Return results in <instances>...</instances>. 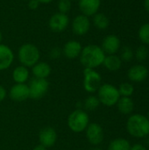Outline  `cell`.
I'll list each match as a JSON object with an SVG mask.
<instances>
[{
  "mask_svg": "<svg viewBox=\"0 0 149 150\" xmlns=\"http://www.w3.org/2000/svg\"><path fill=\"white\" fill-rule=\"evenodd\" d=\"M79 58L80 62L84 68L96 69L103 64L105 54L101 47L97 45H88L83 47Z\"/></svg>",
  "mask_w": 149,
  "mask_h": 150,
  "instance_id": "1",
  "label": "cell"
},
{
  "mask_svg": "<svg viewBox=\"0 0 149 150\" xmlns=\"http://www.w3.org/2000/svg\"><path fill=\"white\" fill-rule=\"evenodd\" d=\"M129 134L135 138H144L149 134V120L141 114L131 115L126 122Z\"/></svg>",
  "mask_w": 149,
  "mask_h": 150,
  "instance_id": "2",
  "label": "cell"
},
{
  "mask_svg": "<svg viewBox=\"0 0 149 150\" xmlns=\"http://www.w3.org/2000/svg\"><path fill=\"white\" fill-rule=\"evenodd\" d=\"M18 58L21 65L26 68H32L38 62H40V53L35 45L25 43L19 47L18 52Z\"/></svg>",
  "mask_w": 149,
  "mask_h": 150,
  "instance_id": "3",
  "label": "cell"
},
{
  "mask_svg": "<svg viewBox=\"0 0 149 150\" xmlns=\"http://www.w3.org/2000/svg\"><path fill=\"white\" fill-rule=\"evenodd\" d=\"M89 124V115L83 109H76L68 117V127L74 133L79 134L84 132Z\"/></svg>",
  "mask_w": 149,
  "mask_h": 150,
  "instance_id": "4",
  "label": "cell"
},
{
  "mask_svg": "<svg viewBox=\"0 0 149 150\" xmlns=\"http://www.w3.org/2000/svg\"><path fill=\"white\" fill-rule=\"evenodd\" d=\"M97 98L100 101V104H103L106 106H113L120 98V94L119 90L114 85L105 83L101 84L97 90Z\"/></svg>",
  "mask_w": 149,
  "mask_h": 150,
  "instance_id": "5",
  "label": "cell"
},
{
  "mask_svg": "<svg viewBox=\"0 0 149 150\" xmlns=\"http://www.w3.org/2000/svg\"><path fill=\"white\" fill-rule=\"evenodd\" d=\"M102 77L98 72L94 69L84 68L83 70V89L89 93H94L97 91L101 86Z\"/></svg>",
  "mask_w": 149,
  "mask_h": 150,
  "instance_id": "6",
  "label": "cell"
},
{
  "mask_svg": "<svg viewBox=\"0 0 149 150\" xmlns=\"http://www.w3.org/2000/svg\"><path fill=\"white\" fill-rule=\"evenodd\" d=\"M28 87H29L30 98L32 99H40L48 91L49 82L47 79L33 77L30 81Z\"/></svg>",
  "mask_w": 149,
  "mask_h": 150,
  "instance_id": "7",
  "label": "cell"
},
{
  "mask_svg": "<svg viewBox=\"0 0 149 150\" xmlns=\"http://www.w3.org/2000/svg\"><path fill=\"white\" fill-rule=\"evenodd\" d=\"M85 134L88 142L94 146H97L104 141V130L97 123H90L85 130Z\"/></svg>",
  "mask_w": 149,
  "mask_h": 150,
  "instance_id": "8",
  "label": "cell"
},
{
  "mask_svg": "<svg viewBox=\"0 0 149 150\" xmlns=\"http://www.w3.org/2000/svg\"><path fill=\"white\" fill-rule=\"evenodd\" d=\"M69 25V18L67 14L57 12L54 13L48 21V25L53 32L61 33L67 29Z\"/></svg>",
  "mask_w": 149,
  "mask_h": 150,
  "instance_id": "9",
  "label": "cell"
},
{
  "mask_svg": "<svg viewBox=\"0 0 149 150\" xmlns=\"http://www.w3.org/2000/svg\"><path fill=\"white\" fill-rule=\"evenodd\" d=\"M10 98L14 102H24L30 98L29 87L26 83H15L9 91Z\"/></svg>",
  "mask_w": 149,
  "mask_h": 150,
  "instance_id": "10",
  "label": "cell"
},
{
  "mask_svg": "<svg viewBox=\"0 0 149 150\" xmlns=\"http://www.w3.org/2000/svg\"><path fill=\"white\" fill-rule=\"evenodd\" d=\"M57 138H58L57 132L52 127H46L42 128L39 134L40 144L43 145L47 149L53 147L56 143Z\"/></svg>",
  "mask_w": 149,
  "mask_h": 150,
  "instance_id": "11",
  "label": "cell"
},
{
  "mask_svg": "<svg viewBox=\"0 0 149 150\" xmlns=\"http://www.w3.org/2000/svg\"><path fill=\"white\" fill-rule=\"evenodd\" d=\"M90 27V21L85 15H78L72 21V31L76 35L83 36L86 34Z\"/></svg>",
  "mask_w": 149,
  "mask_h": 150,
  "instance_id": "12",
  "label": "cell"
},
{
  "mask_svg": "<svg viewBox=\"0 0 149 150\" xmlns=\"http://www.w3.org/2000/svg\"><path fill=\"white\" fill-rule=\"evenodd\" d=\"M120 47V40L114 34L106 36L103 42L101 48L107 54H115Z\"/></svg>",
  "mask_w": 149,
  "mask_h": 150,
  "instance_id": "13",
  "label": "cell"
},
{
  "mask_svg": "<svg viewBox=\"0 0 149 150\" xmlns=\"http://www.w3.org/2000/svg\"><path fill=\"white\" fill-rule=\"evenodd\" d=\"M101 4V0H79V9L83 15L87 17L94 16L97 13Z\"/></svg>",
  "mask_w": 149,
  "mask_h": 150,
  "instance_id": "14",
  "label": "cell"
},
{
  "mask_svg": "<svg viewBox=\"0 0 149 150\" xmlns=\"http://www.w3.org/2000/svg\"><path fill=\"white\" fill-rule=\"evenodd\" d=\"M148 76V69L147 67L138 64L131 67L127 72V76L132 82L141 83L144 81Z\"/></svg>",
  "mask_w": 149,
  "mask_h": 150,
  "instance_id": "15",
  "label": "cell"
},
{
  "mask_svg": "<svg viewBox=\"0 0 149 150\" xmlns=\"http://www.w3.org/2000/svg\"><path fill=\"white\" fill-rule=\"evenodd\" d=\"M14 60L12 50L6 45L0 44V71L9 69Z\"/></svg>",
  "mask_w": 149,
  "mask_h": 150,
  "instance_id": "16",
  "label": "cell"
},
{
  "mask_svg": "<svg viewBox=\"0 0 149 150\" xmlns=\"http://www.w3.org/2000/svg\"><path fill=\"white\" fill-rule=\"evenodd\" d=\"M82 49L83 47L80 42L77 40H69L64 45L62 54L68 59H76L80 56Z\"/></svg>",
  "mask_w": 149,
  "mask_h": 150,
  "instance_id": "17",
  "label": "cell"
},
{
  "mask_svg": "<svg viewBox=\"0 0 149 150\" xmlns=\"http://www.w3.org/2000/svg\"><path fill=\"white\" fill-rule=\"evenodd\" d=\"M52 69L47 62H38L32 67V73L35 78L47 79L51 74Z\"/></svg>",
  "mask_w": 149,
  "mask_h": 150,
  "instance_id": "18",
  "label": "cell"
},
{
  "mask_svg": "<svg viewBox=\"0 0 149 150\" xmlns=\"http://www.w3.org/2000/svg\"><path fill=\"white\" fill-rule=\"evenodd\" d=\"M30 76L28 68L20 65L16 67L12 71V79L16 83H25Z\"/></svg>",
  "mask_w": 149,
  "mask_h": 150,
  "instance_id": "19",
  "label": "cell"
},
{
  "mask_svg": "<svg viewBox=\"0 0 149 150\" xmlns=\"http://www.w3.org/2000/svg\"><path fill=\"white\" fill-rule=\"evenodd\" d=\"M122 61L119 56L116 54H108L105 55L103 65L110 71H117L121 68Z\"/></svg>",
  "mask_w": 149,
  "mask_h": 150,
  "instance_id": "20",
  "label": "cell"
},
{
  "mask_svg": "<svg viewBox=\"0 0 149 150\" xmlns=\"http://www.w3.org/2000/svg\"><path fill=\"white\" fill-rule=\"evenodd\" d=\"M118 110L122 114H130L133 111L134 104L130 98V97H122L119 99L118 103L116 104Z\"/></svg>",
  "mask_w": 149,
  "mask_h": 150,
  "instance_id": "21",
  "label": "cell"
},
{
  "mask_svg": "<svg viewBox=\"0 0 149 150\" xmlns=\"http://www.w3.org/2000/svg\"><path fill=\"white\" fill-rule=\"evenodd\" d=\"M93 24L97 29L105 30L110 25V20L108 17L105 15L104 13L97 12L93 16Z\"/></svg>",
  "mask_w": 149,
  "mask_h": 150,
  "instance_id": "22",
  "label": "cell"
},
{
  "mask_svg": "<svg viewBox=\"0 0 149 150\" xmlns=\"http://www.w3.org/2000/svg\"><path fill=\"white\" fill-rule=\"evenodd\" d=\"M131 145L129 142L123 138H118L112 141L108 146V150H130Z\"/></svg>",
  "mask_w": 149,
  "mask_h": 150,
  "instance_id": "23",
  "label": "cell"
},
{
  "mask_svg": "<svg viewBox=\"0 0 149 150\" xmlns=\"http://www.w3.org/2000/svg\"><path fill=\"white\" fill-rule=\"evenodd\" d=\"M100 105V101L97 98V96L90 95L84 100L83 107L86 111H95L98 108Z\"/></svg>",
  "mask_w": 149,
  "mask_h": 150,
  "instance_id": "24",
  "label": "cell"
},
{
  "mask_svg": "<svg viewBox=\"0 0 149 150\" xmlns=\"http://www.w3.org/2000/svg\"><path fill=\"white\" fill-rule=\"evenodd\" d=\"M120 96L122 97H130L133 95L134 91L133 86L129 83H123L119 85V88L118 89Z\"/></svg>",
  "mask_w": 149,
  "mask_h": 150,
  "instance_id": "25",
  "label": "cell"
},
{
  "mask_svg": "<svg viewBox=\"0 0 149 150\" xmlns=\"http://www.w3.org/2000/svg\"><path fill=\"white\" fill-rule=\"evenodd\" d=\"M139 38L144 43L149 45V23L142 25L139 30Z\"/></svg>",
  "mask_w": 149,
  "mask_h": 150,
  "instance_id": "26",
  "label": "cell"
},
{
  "mask_svg": "<svg viewBox=\"0 0 149 150\" xmlns=\"http://www.w3.org/2000/svg\"><path fill=\"white\" fill-rule=\"evenodd\" d=\"M149 52L148 49L147 47L145 46H140L137 49H136V52H135V57L138 61L140 62H143L145 61L148 56Z\"/></svg>",
  "mask_w": 149,
  "mask_h": 150,
  "instance_id": "27",
  "label": "cell"
},
{
  "mask_svg": "<svg viewBox=\"0 0 149 150\" xmlns=\"http://www.w3.org/2000/svg\"><path fill=\"white\" fill-rule=\"evenodd\" d=\"M133 52L132 50L131 47H124L121 50V55H120V59L121 61H125V62H130L133 58Z\"/></svg>",
  "mask_w": 149,
  "mask_h": 150,
  "instance_id": "28",
  "label": "cell"
},
{
  "mask_svg": "<svg viewBox=\"0 0 149 150\" xmlns=\"http://www.w3.org/2000/svg\"><path fill=\"white\" fill-rule=\"evenodd\" d=\"M59 12L67 14L71 10V1L70 0H60L58 2Z\"/></svg>",
  "mask_w": 149,
  "mask_h": 150,
  "instance_id": "29",
  "label": "cell"
},
{
  "mask_svg": "<svg viewBox=\"0 0 149 150\" xmlns=\"http://www.w3.org/2000/svg\"><path fill=\"white\" fill-rule=\"evenodd\" d=\"M62 54V50L59 47H53L50 51H49V57L53 60H56L59 59Z\"/></svg>",
  "mask_w": 149,
  "mask_h": 150,
  "instance_id": "30",
  "label": "cell"
},
{
  "mask_svg": "<svg viewBox=\"0 0 149 150\" xmlns=\"http://www.w3.org/2000/svg\"><path fill=\"white\" fill-rule=\"evenodd\" d=\"M40 2L38 0H30L28 2V8L31 10H36L40 6Z\"/></svg>",
  "mask_w": 149,
  "mask_h": 150,
  "instance_id": "31",
  "label": "cell"
},
{
  "mask_svg": "<svg viewBox=\"0 0 149 150\" xmlns=\"http://www.w3.org/2000/svg\"><path fill=\"white\" fill-rule=\"evenodd\" d=\"M6 96H7V91H6L5 88L0 84V102L4 101L5 99Z\"/></svg>",
  "mask_w": 149,
  "mask_h": 150,
  "instance_id": "32",
  "label": "cell"
},
{
  "mask_svg": "<svg viewBox=\"0 0 149 150\" xmlns=\"http://www.w3.org/2000/svg\"><path fill=\"white\" fill-rule=\"evenodd\" d=\"M130 150H147V149H146V147H145V146H143V145H141V144L137 143V144H134L133 146H132V147H131V149Z\"/></svg>",
  "mask_w": 149,
  "mask_h": 150,
  "instance_id": "33",
  "label": "cell"
},
{
  "mask_svg": "<svg viewBox=\"0 0 149 150\" xmlns=\"http://www.w3.org/2000/svg\"><path fill=\"white\" fill-rule=\"evenodd\" d=\"M32 150H47V148L44 147V146L41 145V144H39V145H37V146H35Z\"/></svg>",
  "mask_w": 149,
  "mask_h": 150,
  "instance_id": "34",
  "label": "cell"
},
{
  "mask_svg": "<svg viewBox=\"0 0 149 150\" xmlns=\"http://www.w3.org/2000/svg\"><path fill=\"white\" fill-rule=\"evenodd\" d=\"M144 8L149 13V0H145L144 1Z\"/></svg>",
  "mask_w": 149,
  "mask_h": 150,
  "instance_id": "35",
  "label": "cell"
},
{
  "mask_svg": "<svg viewBox=\"0 0 149 150\" xmlns=\"http://www.w3.org/2000/svg\"><path fill=\"white\" fill-rule=\"evenodd\" d=\"M40 4H49L51 2H53L54 0H38Z\"/></svg>",
  "mask_w": 149,
  "mask_h": 150,
  "instance_id": "36",
  "label": "cell"
},
{
  "mask_svg": "<svg viewBox=\"0 0 149 150\" xmlns=\"http://www.w3.org/2000/svg\"><path fill=\"white\" fill-rule=\"evenodd\" d=\"M2 39H3V35H2V32L0 31V44H1V41H2Z\"/></svg>",
  "mask_w": 149,
  "mask_h": 150,
  "instance_id": "37",
  "label": "cell"
},
{
  "mask_svg": "<svg viewBox=\"0 0 149 150\" xmlns=\"http://www.w3.org/2000/svg\"><path fill=\"white\" fill-rule=\"evenodd\" d=\"M91 150H103V149H100V148H97V147H96V148L92 149Z\"/></svg>",
  "mask_w": 149,
  "mask_h": 150,
  "instance_id": "38",
  "label": "cell"
},
{
  "mask_svg": "<svg viewBox=\"0 0 149 150\" xmlns=\"http://www.w3.org/2000/svg\"><path fill=\"white\" fill-rule=\"evenodd\" d=\"M148 120H149V112H148Z\"/></svg>",
  "mask_w": 149,
  "mask_h": 150,
  "instance_id": "39",
  "label": "cell"
},
{
  "mask_svg": "<svg viewBox=\"0 0 149 150\" xmlns=\"http://www.w3.org/2000/svg\"><path fill=\"white\" fill-rule=\"evenodd\" d=\"M70 1H75V0H70Z\"/></svg>",
  "mask_w": 149,
  "mask_h": 150,
  "instance_id": "40",
  "label": "cell"
}]
</instances>
